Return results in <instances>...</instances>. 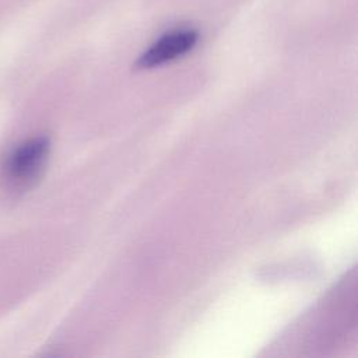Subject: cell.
Listing matches in <instances>:
<instances>
[{"label":"cell","mask_w":358,"mask_h":358,"mask_svg":"<svg viewBox=\"0 0 358 358\" xmlns=\"http://www.w3.org/2000/svg\"><path fill=\"white\" fill-rule=\"evenodd\" d=\"M199 41V34L193 29H178L157 39L136 62L138 69H150L175 60L190 52Z\"/></svg>","instance_id":"cell-2"},{"label":"cell","mask_w":358,"mask_h":358,"mask_svg":"<svg viewBox=\"0 0 358 358\" xmlns=\"http://www.w3.org/2000/svg\"><path fill=\"white\" fill-rule=\"evenodd\" d=\"M49 145V138L39 136L15 147L6 159V176L14 183L32 180L48 157Z\"/></svg>","instance_id":"cell-1"}]
</instances>
